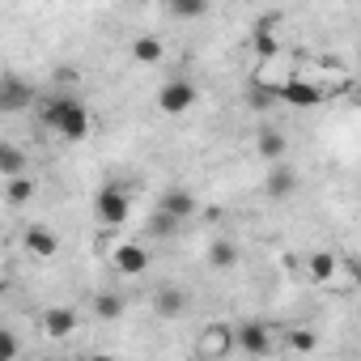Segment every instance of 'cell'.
I'll list each match as a JSON object with an SVG mask.
<instances>
[{
    "mask_svg": "<svg viewBox=\"0 0 361 361\" xmlns=\"http://www.w3.org/2000/svg\"><path fill=\"white\" fill-rule=\"evenodd\" d=\"M90 361H115V357H111V353H94Z\"/></svg>",
    "mask_w": 361,
    "mask_h": 361,
    "instance_id": "28",
    "label": "cell"
},
{
    "mask_svg": "<svg viewBox=\"0 0 361 361\" xmlns=\"http://www.w3.org/2000/svg\"><path fill=\"white\" fill-rule=\"evenodd\" d=\"M264 192H268L272 200L293 196V192H298V170H293V166H285V161H276V166L268 170V178H264Z\"/></svg>",
    "mask_w": 361,
    "mask_h": 361,
    "instance_id": "10",
    "label": "cell"
},
{
    "mask_svg": "<svg viewBox=\"0 0 361 361\" xmlns=\"http://www.w3.org/2000/svg\"><path fill=\"white\" fill-rule=\"evenodd\" d=\"M30 196H35L30 174H22V178H9V188H5V200H9V204H26Z\"/></svg>",
    "mask_w": 361,
    "mask_h": 361,
    "instance_id": "22",
    "label": "cell"
},
{
    "mask_svg": "<svg viewBox=\"0 0 361 361\" xmlns=\"http://www.w3.org/2000/svg\"><path fill=\"white\" fill-rule=\"evenodd\" d=\"M314 344H319V336H314L310 327H293V331H289V348H298V353H314Z\"/></svg>",
    "mask_w": 361,
    "mask_h": 361,
    "instance_id": "25",
    "label": "cell"
},
{
    "mask_svg": "<svg viewBox=\"0 0 361 361\" xmlns=\"http://www.w3.org/2000/svg\"><path fill=\"white\" fill-rule=\"evenodd\" d=\"M22 243H26V251H30L35 259H56V255H60V238H56V230H47V226H26Z\"/></svg>",
    "mask_w": 361,
    "mask_h": 361,
    "instance_id": "9",
    "label": "cell"
},
{
    "mask_svg": "<svg viewBox=\"0 0 361 361\" xmlns=\"http://www.w3.org/2000/svg\"><path fill=\"white\" fill-rule=\"evenodd\" d=\"M56 136H64V140H85L90 136V128H94V119H90V111H85V102H73L56 123Z\"/></svg>",
    "mask_w": 361,
    "mask_h": 361,
    "instance_id": "6",
    "label": "cell"
},
{
    "mask_svg": "<svg viewBox=\"0 0 361 361\" xmlns=\"http://www.w3.org/2000/svg\"><path fill=\"white\" fill-rule=\"evenodd\" d=\"M285 149H289V140H285V136H281L276 128H264V132L255 136V153H259L264 161H272V166H276V161L285 157Z\"/></svg>",
    "mask_w": 361,
    "mask_h": 361,
    "instance_id": "15",
    "label": "cell"
},
{
    "mask_svg": "<svg viewBox=\"0 0 361 361\" xmlns=\"http://www.w3.org/2000/svg\"><path fill=\"white\" fill-rule=\"evenodd\" d=\"M153 310L161 314V319H178L188 310V293L178 289V285H161L157 293H153Z\"/></svg>",
    "mask_w": 361,
    "mask_h": 361,
    "instance_id": "12",
    "label": "cell"
},
{
    "mask_svg": "<svg viewBox=\"0 0 361 361\" xmlns=\"http://www.w3.org/2000/svg\"><path fill=\"white\" fill-rule=\"evenodd\" d=\"M94 314L98 319H119L123 314V298L119 293H98L94 298Z\"/></svg>",
    "mask_w": 361,
    "mask_h": 361,
    "instance_id": "21",
    "label": "cell"
},
{
    "mask_svg": "<svg viewBox=\"0 0 361 361\" xmlns=\"http://www.w3.org/2000/svg\"><path fill=\"white\" fill-rule=\"evenodd\" d=\"M230 348H234V327H226V323H209V327L200 331L196 353H200L204 361H217V357H226Z\"/></svg>",
    "mask_w": 361,
    "mask_h": 361,
    "instance_id": "5",
    "label": "cell"
},
{
    "mask_svg": "<svg viewBox=\"0 0 361 361\" xmlns=\"http://www.w3.org/2000/svg\"><path fill=\"white\" fill-rule=\"evenodd\" d=\"M170 13L183 18V22H192V18H204L209 5H204V0H170Z\"/></svg>",
    "mask_w": 361,
    "mask_h": 361,
    "instance_id": "24",
    "label": "cell"
},
{
    "mask_svg": "<svg viewBox=\"0 0 361 361\" xmlns=\"http://www.w3.org/2000/svg\"><path fill=\"white\" fill-rule=\"evenodd\" d=\"M178 226H183V221H174V217H166V213H157V209H153V217H149V234H153V238H174Z\"/></svg>",
    "mask_w": 361,
    "mask_h": 361,
    "instance_id": "23",
    "label": "cell"
},
{
    "mask_svg": "<svg viewBox=\"0 0 361 361\" xmlns=\"http://www.w3.org/2000/svg\"><path fill=\"white\" fill-rule=\"evenodd\" d=\"M39 102V90L18 77V73H0V115H22Z\"/></svg>",
    "mask_w": 361,
    "mask_h": 361,
    "instance_id": "1",
    "label": "cell"
},
{
    "mask_svg": "<svg viewBox=\"0 0 361 361\" xmlns=\"http://www.w3.org/2000/svg\"><path fill=\"white\" fill-rule=\"evenodd\" d=\"M276 98H281V102H289V106H302V111H310V106H319V102H323V90H319L314 81L289 77V81H281V85H276Z\"/></svg>",
    "mask_w": 361,
    "mask_h": 361,
    "instance_id": "4",
    "label": "cell"
},
{
    "mask_svg": "<svg viewBox=\"0 0 361 361\" xmlns=\"http://www.w3.org/2000/svg\"><path fill=\"white\" fill-rule=\"evenodd\" d=\"M94 213H98L102 226H123L128 213H132V196H128L119 183H106V188L94 196Z\"/></svg>",
    "mask_w": 361,
    "mask_h": 361,
    "instance_id": "2",
    "label": "cell"
},
{
    "mask_svg": "<svg viewBox=\"0 0 361 361\" xmlns=\"http://www.w3.org/2000/svg\"><path fill=\"white\" fill-rule=\"evenodd\" d=\"M196 98H200V90L192 85V81H166L161 90H157V111H166V115H183V111H192L196 106Z\"/></svg>",
    "mask_w": 361,
    "mask_h": 361,
    "instance_id": "3",
    "label": "cell"
},
{
    "mask_svg": "<svg viewBox=\"0 0 361 361\" xmlns=\"http://www.w3.org/2000/svg\"><path fill=\"white\" fill-rule=\"evenodd\" d=\"M251 51H255L259 60H272V56L281 51V39H276L272 30H255V35H251Z\"/></svg>",
    "mask_w": 361,
    "mask_h": 361,
    "instance_id": "19",
    "label": "cell"
},
{
    "mask_svg": "<svg viewBox=\"0 0 361 361\" xmlns=\"http://www.w3.org/2000/svg\"><path fill=\"white\" fill-rule=\"evenodd\" d=\"M161 56H166V47H161L157 35H136L132 39V60L136 64H161Z\"/></svg>",
    "mask_w": 361,
    "mask_h": 361,
    "instance_id": "16",
    "label": "cell"
},
{
    "mask_svg": "<svg viewBox=\"0 0 361 361\" xmlns=\"http://www.w3.org/2000/svg\"><path fill=\"white\" fill-rule=\"evenodd\" d=\"M43 331H47L51 340H64V336L77 331V314H73L68 306H51V310L43 314Z\"/></svg>",
    "mask_w": 361,
    "mask_h": 361,
    "instance_id": "13",
    "label": "cell"
},
{
    "mask_svg": "<svg viewBox=\"0 0 361 361\" xmlns=\"http://www.w3.org/2000/svg\"><path fill=\"white\" fill-rule=\"evenodd\" d=\"M272 98H276V90H268V85H251V106H272Z\"/></svg>",
    "mask_w": 361,
    "mask_h": 361,
    "instance_id": "27",
    "label": "cell"
},
{
    "mask_svg": "<svg viewBox=\"0 0 361 361\" xmlns=\"http://www.w3.org/2000/svg\"><path fill=\"white\" fill-rule=\"evenodd\" d=\"M336 268H340V259H336L331 251H314V255L306 259V272H310V281H319V285H327V281L336 276Z\"/></svg>",
    "mask_w": 361,
    "mask_h": 361,
    "instance_id": "17",
    "label": "cell"
},
{
    "mask_svg": "<svg viewBox=\"0 0 361 361\" xmlns=\"http://www.w3.org/2000/svg\"><path fill=\"white\" fill-rule=\"evenodd\" d=\"M18 353H22V340L9 327H0V361H18Z\"/></svg>",
    "mask_w": 361,
    "mask_h": 361,
    "instance_id": "26",
    "label": "cell"
},
{
    "mask_svg": "<svg viewBox=\"0 0 361 361\" xmlns=\"http://www.w3.org/2000/svg\"><path fill=\"white\" fill-rule=\"evenodd\" d=\"M26 170H30L26 149H18V145H9V140H0V174H5V178H22Z\"/></svg>",
    "mask_w": 361,
    "mask_h": 361,
    "instance_id": "14",
    "label": "cell"
},
{
    "mask_svg": "<svg viewBox=\"0 0 361 361\" xmlns=\"http://www.w3.org/2000/svg\"><path fill=\"white\" fill-rule=\"evenodd\" d=\"M111 259H115V268H119L123 276H140V272H149V251L136 247V243H119Z\"/></svg>",
    "mask_w": 361,
    "mask_h": 361,
    "instance_id": "11",
    "label": "cell"
},
{
    "mask_svg": "<svg viewBox=\"0 0 361 361\" xmlns=\"http://www.w3.org/2000/svg\"><path fill=\"white\" fill-rule=\"evenodd\" d=\"M73 102H77V98H73V94H51V98H47V102H43V123H47V128H51V123H56V119H60V115H64V111H68V106H73Z\"/></svg>",
    "mask_w": 361,
    "mask_h": 361,
    "instance_id": "20",
    "label": "cell"
},
{
    "mask_svg": "<svg viewBox=\"0 0 361 361\" xmlns=\"http://www.w3.org/2000/svg\"><path fill=\"white\" fill-rule=\"evenodd\" d=\"M209 264H213L217 272H230V268L238 264V247H234L230 238H213V247H209Z\"/></svg>",
    "mask_w": 361,
    "mask_h": 361,
    "instance_id": "18",
    "label": "cell"
},
{
    "mask_svg": "<svg viewBox=\"0 0 361 361\" xmlns=\"http://www.w3.org/2000/svg\"><path fill=\"white\" fill-rule=\"evenodd\" d=\"M196 209H200V200H196L188 188H170V192L157 200V213H166V217H174V221L196 217Z\"/></svg>",
    "mask_w": 361,
    "mask_h": 361,
    "instance_id": "8",
    "label": "cell"
},
{
    "mask_svg": "<svg viewBox=\"0 0 361 361\" xmlns=\"http://www.w3.org/2000/svg\"><path fill=\"white\" fill-rule=\"evenodd\" d=\"M234 348H243V353H251V357H264L268 348H272V331H268V323H243V327H234Z\"/></svg>",
    "mask_w": 361,
    "mask_h": 361,
    "instance_id": "7",
    "label": "cell"
}]
</instances>
